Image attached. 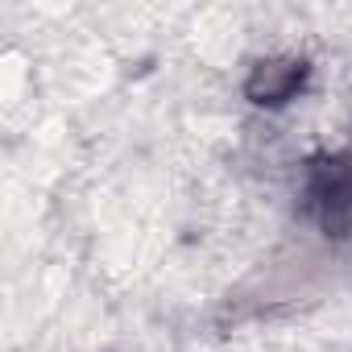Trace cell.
Listing matches in <instances>:
<instances>
[{
    "label": "cell",
    "instance_id": "obj_2",
    "mask_svg": "<svg viewBox=\"0 0 352 352\" xmlns=\"http://www.w3.org/2000/svg\"><path fill=\"white\" fill-rule=\"evenodd\" d=\"M302 83H307L302 58H261L245 79V96L261 108H282L286 100L302 91Z\"/></svg>",
    "mask_w": 352,
    "mask_h": 352
},
{
    "label": "cell",
    "instance_id": "obj_1",
    "mask_svg": "<svg viewBox=\"0 0 352 352\" xmlns=\"http://www.w3.org/2000/svg\"><path fill=\"white\" fill-rule=\"evenodd\" d=\"M311 216L327 236H352V166L344 157L319 162L307 183Z\"/></svg>",
    "mask_w": 352,
    "mask_h": 352
}]
</instances>
